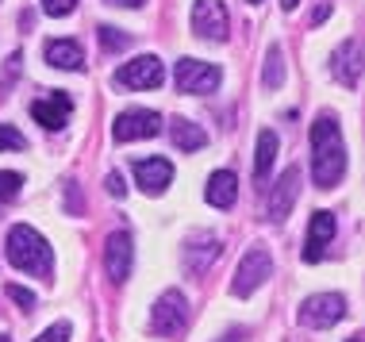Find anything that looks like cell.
<instances>
[{
	"label": "cell",
	"instance_id": "1",
	"mask_svg": "<svg viewBox=\"0 0 365 342\" xmlns=\"http://www.w3.org/2000/svg\"><path fill=\"white\" fill-rule=\"evenodd\" d=\"M342 173H346V142H342L339 120L323 112L312 123V181L315 189H334Z\"/></svg>",
	"mask_w": 365,
	"mask_h": 342
},
{
	"label": "cell",
	"instance_id": "2",
	"mask_svg": "<svg viewBox=\"0 0 365 342\" xmlns=\"http://www.w3.org/2000/svg\"><path fill=\"white\" fill-rule=\"evenodd\" d=\"M4 250H8V261H12L19 273H31V277L51 281V273H54V250L46 247V239L35 227L16 223V227L8 231V247Z\"/></svg>",
	"mask_w": 365,
	"mask_h": 342
},
{
	"label": "cell",
	"instance_id": "3",
	"mask_svg": "<svg viewBox=\"0 0 365 342\" xmlns=\"http://www.w3.org/2000/svg\"><path fill=\"white\" fill-rule=\"evenodd\" d=\"M273 277V258L265 247H254L242 254L239 269H235V281H231V292L235 296H250V292H258L265 281Z\"/></svg>",
	"mask_w": 365,
	"mask_h": 342
},
{
	"label": "cell",
	"instance_id": "4",
	"mask_svg": "<svg viewBox=\"0 0 365 342\" xmlns=\"http://www.w3.org/2000/svg\"><path fill=\"white\" fill-rule=\"evenodd\" d=\"M185 319H189V300H185L177 289L162 292V296H158V304L150 308V331H154L158 338H173L177 331L185 327Z\"/></svg>",
	"mask_w": 365,
	"mask_h": 342
},
{
	"label": "cell",
	"instance_id": "5",
	"mask_svg": "<svg viewBox=\"0 0 365 342\" xmlns=\"http://www.w3.org/2000/svg\"><path fill=\"white\" fill-rule=\"evenodd\" d=\"M177 93H189V96H204V93H215L220 89V66L212 62H200V58H181L177 62Z\"/></svg>",
	"mask_w": 365,
	"mask_h": 342
},
{
	"label": "cell",
	"instance_id": "6",
	"mask_svg": "<svg viewBox=\"0 0 365 342\" xmlns=\"http://www.w3.org/2000/svg\"><path fill=\"white\" fill-rule=\"evenodd\" d=\"M120 89H158L165 81V70H162V58L154 54H139L135 62H127L123 70H115L112 77Z\"/></svg>",
	"mask_w": 365,
	"mask_h": 342
},
{
	"label": "cell",
	"instance_id": "7",
	"mask_svg": "<svg viewBox=\"0 0 365 342\" xmlns=\"http://www.w3.org/2000/svg\"><path fill=\"white\" fill-rule=\"evenodd\" d=\"M346 316V300L339 292H315L300 304V323L304 327H334Z\"/></svg>",
	"mask_w": 365,
	"mask_h": 342
},
{
	"label": "cell",
	"instance_id": "8",
	"mask_svg": "<svg viewBox=\"0 0 365 342\" xmlns=\"http://www.w3.org/2000/svg\"><path fill=\"white\" fill-rule=\"evenodd\" d=\"M162 131V115L158 112H146V108H131V112H120L115 115V142H135V139H154Z\"/></svg>",
	"mask_w": 365,
	"mask_h": 342
},
{
	"label": "cell",
	"instance_id": "9",
	"mask_svg": "<svg viewBox=\"0 0 365 342\" xmlns=\"http://www.w3.org/2000/svg\"><path fill=\"white\" fill-rule=\"evenodd\" d=\"M131 261H135V242L127 231H112L104 242V269L112 281H127L131 277Z\"/></svg>",
	"mask_w": 365,
	"mask_h": 342
},
{
	"label": "cell",
	"instance_id": "10",
	"mask_svg": "<svg viewBox=\"0 0 365 342\" xmlns=\"http://www.w3.org/2000/svg\"><path fill=\"white\" fill-rule=\"evenodd\" d=\"M192 31L200 38L223 43L227 38V8H223V0H196L192 4Z\"/></svg>",
	"mask_w": 365,
	"mask_h": 342
},
{
	"label": "cell",
	"instance_id": "11",
	"mask_svg": "<svg viewBox=\"0 0 365 342\" xmlns=\"http://www.w3.org/2000/svg\"><path fill=\"white\" fill-rule=\"evenodd\" d=\"M334 212H315L308 223V239H304V261H319L327 247L334 242Z\"/></svg>",
	"mask_w": 365,
	"mask_h": 342
},
{
	"label": "cell",
	"instance_id": "12",
	"mask_svg": "<svg viewBox=\"0 0 365 342\" xmlns=\"http://www.w3.org/2000/svg\"><path fill=\"white\" fill-rule=\"evenodd\" d=\"M135 181H139L146 197H162L165 185L173 181V165L165 158H139L135 162Z\"/></svg>",
	"mask_w": 365,
	"mask_h": 342
},
{
	"label": "cell",
	"instance_id": "13",
	"mask_svg": "<svg viewBox=\"0 0 365 342\" xmlns=\"http://www.w3.org/2000/svg\"><path fill=\"white\" fill-rule=\"evenodd\" d=\"M31 115H35V123H43V127H46V131H58V127L70 123V115H73V100H70L66 93L43 96V100H35V104H31Z\"/></svg>",
	"mask_w": 365,
	"mask_h": 342
},
{
	"label": "cell",
	"instance_id": "14",
	"mask_svg": "<svg viewBox=\"0 0 365 342\" xmlns=\"http://www.w3.org/2000/svg\"><path fill=\"white\" fill-rule=\"evenodd\" d=\"M296 192H300V165H289V170L277 177V185H273V192H269V219L289 216Z\"/></svg>",
	"mask_w": 365,
	"mask_h": 342
},
{
	"label": "cell",
	"instance_id": "15",
	"mask_svg": "<svg viewBox=\"0 0 365 342\" xmlns=\"http://www.w3.org/2000/svg\"><path fill=\"white\" fill-rule=\"evenodd\" d=\"M361 51H358V43H354V38H346V43L339 46V51H334V62H331V73L339 77L342 85H346V89H354V85H358V73H361Z\"/></svg>",
	"mask_w": 365,
	"mask_h": 342
},
{
	"label": "cell",
	"instance_id": "16",
	"mask_svg": "<svg viewBox=\"0 0 365 342\" xmlns=\"http://www.w3.org/2000/svg\"><path fill=\"white\" fill-rule=\"evenodd\" d=\"M204 197H208L212 208H231L235 197H239V177H235L231 170H215L208 177V189H204Z\"/></svg>",
	"mask_w": 365,
	"mask_h": 342
},
{
	"label": "cell",
	"instance_id": "17",
	"mask_svg": "<svg viewBox=\"0 0 365 342\" xmlns=\"http://www.w3.org/2000/svg\"><path fill=\"white\" fill-rule=\"evenodd\" d=\"M215 258H220V242H215L212 234H196L189 247H185V266H189L196 277H200V273L208 269Z\"/></svg>",
	"mask_w": 365,
	"mask_h": 342
},
{
	"label": "cell",
	"instance_id": "18",
	"mask_svg": "<svg viewBox=\"0 0 365 342\" xmlns=\"http://www.w3.org/2000/svg\"><path fill=\"white\" fill-rule=\"evenodd\" d=\"M46 62L58 66V70H81L85 54L73 38H51V43H46Z\"/></svg>",
	"mask_w": 365,
	"mask_h": 342
},
{
	"label": "cell",
	"instance_id": "19",
	"mask_svg": "<svg viewBox=\"0 0 365 342\" xmlns=\"http://www.w3.org/2000/svg\"><path fill=\"white\" fill-rule=\"evenodd\" d=\"M170 135H173V142L181 146V154H192V150H200V146L208 142L204 127H200V123H192V120H173Z\"/></svg>",
	"mask_w": 365,
	"mask_h": 342
},
{
	"label": "cell",
	"instance_id": "20",
	"mask_svg": "<svg viewBox=\"0 0 365 342\" xmlns=\"http://www.w3.org/2000/svg\"><path fill=\"white\" fill-rule=\"evenodd\" d=\"M277 135L273 131H262L258 135V158H254V173L258 177H269V170H273V158H277Z\"/></svg>",
	"mask_w": 365,
	"mask_h": 342
},
{
	"label": "cell",
	"instance_id": "21",
	"mask_svg": "<svg viewBox=\"0 0 365 342\" xmlns=\"http://www.w3.org/2000/svg\"><path fill=\"white\" fill-rule=\"evenodd\" d=\"M262 81L269 85V89H277V85L284 81V62H281V46H273L269 54H265V73Z\"/></svg>",
	"mask_w": 365,
	"mask_h": 342
},
{
	"label": "cell",
	"instance_id": "22",
	"mask_svg": "<svg viewBox=\"0 0 365 342\" xmlns=\"http://www.w3.org/2000/svg\"><path fill=\"white\" fill-rule=\"evenodd\" d=\"M19 189H24V177H19V173L0 170V200H16Z\"/></svg>",
	"mask_w": 365,
	"mask_h": 342
},
{
	"label": "cell",
	"instance_id": "23",
	"mask_svg": "<svg viewBox=\"0 0 365 342\" xmlns=\"http://www.w3.org/2000/svg\"><path fill=\"white\" fill-rule=\"evenodd\" d=\"M101 43H104V51H112V54H115V51H123V46L131 43V38H127L120 27H108V24H104V27H101Z\"/></svg>",
	"mask_w": 365,
	"mask_h": 342
},
{
	"label": "cell",
	"instance_id": "24",
	"mask_svg": "<svg viewBox=\"0 0 365 342\" xmlns=\"http://www.w3.org/2000/svg\"><path fill=\"white\" fill-rule=\"evenodd\" d=\"M27 139L16 131V127H8V123H0V150H24Z\"/></svg>",
	"mask_w": 365,
	"mask_h": 342
},
{
	"label": "cell",
	"instance_id": "25",
	"mask_svg": "<svg viewBox=\"0 0 365 342\" xmlns=\"http://www.w3.org/2000/svg\"><path fill=\"white\" fill-rule=\"evenodd\" d=\"M35 342H70V323H54V327H46Z\"/></svg>",
	"mask_w": 365,
	"mask_h": 342
},
{
	"label": "cell",
	"instance_id": "26",
	"mask_svg": "<svg viewBox=\"0 0 365 342\" xmlns=\"http://www.w3.org/2000/svg\"><path fill=\"white\" fill-rule=\"evenodd\" d=\"M77 8V0H43V12L46 16H70Z\"/></svg>",
	"mask_w": 365,
	"mask_h": 342
},
{
	"label": "cell",
	"instance_id": "27",
	"mask_svg": "<svg viewBox=\"0 0 365 342\" xmlns=\"http://www.w3.org/2000/svg\"><path fill=\"white\" fill-rule=\"evenodd\" d=\"M8 296H12L24 311H31V308H35V292H27V289H19V285H8Z\"/></svg>",
	"mask_w": 365,
	"mask_h": 342
},
{
	"label": "cell",
	"instance_id": "28",
	"mask_svg": "<svg viewBox=\"0 0 365 342\" xmlns=\"http://www.w3.org/2000/svg\"><path fill=\"white\" fill-rule=\"evenodd\" d=\"M108 192H112V197H123V192H127V185H123L120 173H108Z\"/></svg>",
	"mask_w": 365,
	"mask_h": 342
},
{
	"label": "cell",
	"instance_id": "29",
	"mask_svg": "<svg viewBox=\"0 0 365 342\" xmlns=\"http://www.w3.org/2000/svg\"><path fill=\"white\" fill-rule=\"evenodd\" d=\"M327 12H331V4H327V0H323V4H319V8H315V16H312V24H323V19H327Z\"/></svg>",
	"mask_w": 365,
	"mask_h": 342
},
{
	"label": "cell",
	"instance_id": "30",
	"mask_svg": "<svg viewBox=\"0 0 365 342\" xmlns=\"http://www.w3.org/2000/svg\"><path fill=\"white\" fill-rule=\"evenodd\" d=\"M242 338H246V335H242L239 327H235V331H227V335H223V338H215V342H242Z\"/></svg>",
	"mask_w": 365,
	"mask_h": 342
},
{
	"label": "cell",
	"instance_id": "31",
	"mask_svg": "<svg viewBox=\"0 0 365 342\" xmlns=\"http://www.w3.org/2000/svg\"><path fill=\"white\" fill-rule=\"evenodd\" d=\"M108 4H115V8H139L143 0H108Z\"/></svg>",
	"mask_w": 365,
	"mask_h": 342
},
{
	"label": "cell",
	"instance_id": "32",
	"mask_svg": "<svg viewBox=\"0 0 365 342\" xmlns=\"http://www.w3.org/2000/svg\"><path fill=\"white\" fill-rule=\"evenodd\" d=\"M296 4H300V0H281V8H284V12H292Z\"/></svg>",
	"mask_w": 365,
	"mask_h": 342
},
{
	"label": "cell",
	"instance_id": "33",
	"mask_svg": "<svg viewBox=\"0 0 365 342\" xmlns=\"http://www.w3.org/2000/svg\"><path fill=\"white\" fill-rule=\"evenodd\" d=\"M0 342H8V335H0Z\"/></svg>",
	"mask_w": 365,
	"mask_h": 342
},
{
	"label": "cell",
	"instance_id": "34",
	"mask_svg": "<svg viewBox=\"0 0 365 342\" xmlns=\"http://www.w3.org/2000/svg\"><path fill=\"white\" fill-rule=\"evenodd\" d=\"M350 342H361V338H350Z\"/></svg>",
	"mask_w": 365,
	"mask_h": 342
},
{
	"label": "cell",
	"instance_id": "35",
	"mask_svg": "<svg viewBox=\"0 0 365 342\" xmlns=\"http://www.w3.org/2000/svg\"><path fill=\"white\" fill-rule=\"evenodd\" d=\"M250 4H258V0H250Z\"/></svg>",
	"mask_w": 365,
	"mask_h": 342
}]
</instances>
